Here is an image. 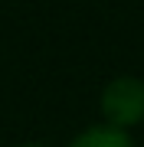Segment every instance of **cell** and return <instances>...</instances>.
I'll return each mask as SVG.
<instances>
[{
  "label": "cell",
  "mask_w": 144,
  "mask_h": 147,
  "mask_svg": "<svg viewBox=\"0 0 144 147\" xmlns=\"http://www.w3.org/2000/svg\"><path fill=\"white\" fill-rule=\"evenodd\" d=\"M101 115L108 118V127H124L144 121V82L134 75H118L101 92Z\"/></svg>",
  "instance_id": "6da1fadb"
},
{
  "label": "cell",
  "mask_w": 144,
  "mask_h": 147,
  "mask_svg": "<svg viewBox=\"0 0 144 147\" xmlns=\"http://www.w3.org/2000/svg\"><path fill=\"white\" fill-rule=\"evenodd\" d=\"M69 147H134L131 137L124 131H118V127H89V131H82Z\"/></svg>",
  "instance_id": "7a4b0ae2"
},
{
  "label": "cell",
  "mask_w": 144,
  "mask_h": 147,
  "mask_svg": "<svg viewBox=\"0 0 144 147\" xmlns=\"http://www.w3.org/2000/svg\"><path fill=\"white\" fill-rule=\"evenodd\" d=\"M26 147H39V144H26Z\"/></svg>",
  "instance_id": "3957f363"
}]
</instances>
